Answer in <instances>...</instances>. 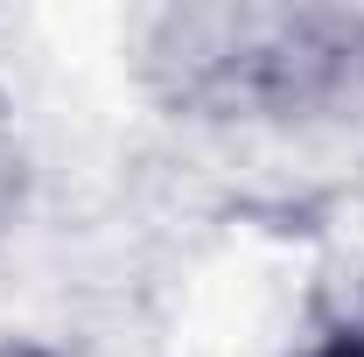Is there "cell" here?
<instances>
[{
	"label": "cell",
	"instance_id": "6da1fadb",
	"mask_svg": "<svg viewBox=\"0 0 364 357\" xmlns=\"http://www.w3.org/2000/svg\"><path fill=\"white\" fill-rule=\"evenodd\" d=\"M154 78L203 119H294L364 91V14L189 7L154 28Z\"/></svg>",
	"mask_w": 364,
	"mask_h": 357
},
{
	"label": "cell",
	"instance_id": "7a4b0ae2",
	"mask_svg": "<svg viewBox=\"0 0 364 357\" xmlns=\"http://www.w3.org/2000/svg\"><path fill=\"white\" fill-rule=\"evenodd\" d=\"M309 357H364V329H336V336H322Z\"/></svg>",
	"mask_w": 364,
	"mask_h": 357
},
{
	"label": "cell",
	"instance_id": "3957f363",
	"mask_svg": "<svg viewBox=\"0 0 364 357\" xmlns=\"http://www.w3.org/2000/svg\"><path fill=\"white\" fill-rule=\"evenodd\" d=\"M0 357H43V351H28V343H0Z\"/></svg>",
	"mask_w": 364,
	"mask_h": 357
}]
</instances>
